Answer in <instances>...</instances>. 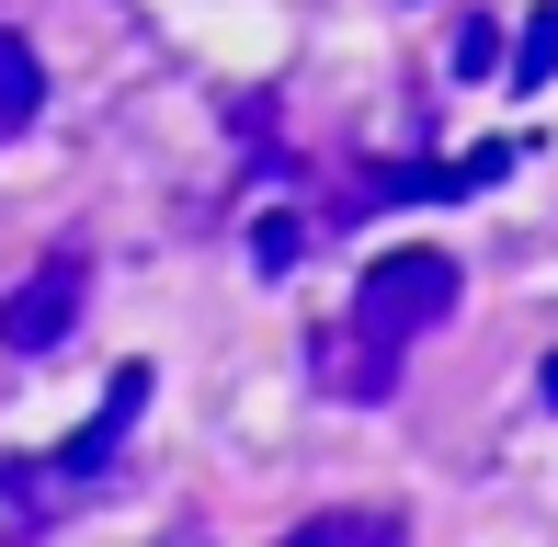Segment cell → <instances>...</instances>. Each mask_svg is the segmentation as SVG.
Here are the masks:
<instances>
[{
  "instance_id": "cell-6",
  "label": "cell",
  "mask_w": 558,
  "mask_h": 547,
  "mask_svg": "<svg viewBox=\"0 0 558 547\" xmlns=\"http://www.w3.org/2000/svg\"><path fill=\"white\" fill-rule=\"evenodd\" d=\"M286 547H399V513H319V525H296Z\"/></svg>"
},
{
  "instance_id": "cell-7",
  "label": "cell",
  "mask_w": 558,
  "mask_h": 547,
  "mask_svg": "<svg viewBox=\"0 0 558 547\" xmlns=\"http://www.w3.org/2000/svg\"><path fill=\"white\" fill-rule=\"evenodd\" d=\"M547 81H558V0L513 35V92H547Z\"/></svg>"
},
{
  "instance_id": "cell-3",
  "label": "cell",
  "mask_w": 558,
  "mask_h": 547,
  "mask_svg": "<svg viewBox=\"0 0 558 547\" xmlns=\"http://www.w3.org/2000/svg\"><path fill=\"white\" fill-rule=\"evenodd\" d=\"M81 285H92V274L58 252L35 285H12V296H0V342H12V354H46V342H69V319H81Z\"/></svg>"
},
{
  "instance_id": "cell-5",
  "label": "cell",
  "mask_w": 558,
  "mask_h": 547,
  "mask_svg": "<svg viewBox=\"0 0 558 547\" xmlns=\"http://www.w3.org/2000/svg\"><path fill=\"white\" fill-rule=\"evenodd\" d=\"M35 104H46L35 46H23V35H0V137H23V126H35Z\"/></svg>"
},
{
  "instance_id": "cell-10",
  "label": "cell",
  "mask_w": 558,
  "mask_h": 547,
  "mask_svg": "<svg viewBox=\"0 0 558 547\" xmlns=\"http://www.w3.org/2000/svg\"><path fill=\"white\" fill-rule=\"evenodd\" d=\"M536 400H547V411H558V354H547V365H536Z\"/></svg>"
},
{
  "instance_id": "cell-1",
  "label": "cell",
  "mask_w": 558,
  "mask_h": 547,
  "mask_svg": "<svg viewBox=\"0 0 558 547\" xmlns=\"http://www.w3.org/2000/svg\"><path fill=\"white\" fill-rule=\"evenodd\" d=\"M445 308H456V263L445 252H388L365 285H353V365H331V388L388 400V388H399V354H411Z\"/></svg>"
},
{
  "instance_id": "cell-8",
  "label": "cell",
  "mask_w": 558,
  "mask_h": 547,
  "mask_svg": "<svg viewBox=\"0 0 558 547\" xmlns=\"http://www.w3.org/2000/svg\"><path fill=\"white\" fill-rule=\"evenodd\" d=\"M296 252H308V217H286V206H274V217H251V263H263V274H286Z\"/></svg>"
},
{
  "instance_id": "cell-4",
  "label": "cell",
  "mask_w": 558,
  "mask_h": 547,
  "mask_svg": "<svg viewBox=\"0 0 558 547\" xmlns=\"http://www.w3.org/2000/svg\"><path fill=\"white\" fill-rule=\"evenodd\" d=\"M148 411V365H114V388H104V411L81 422V434L58 445V479H104L114 467V445H125V422Z\"/></svg>"
},
{
  "instance_id": "cell-2",
  "label": "cell",
  "mask_w": 558,
  "mask_h": 547,
  "mask_svg": "<svg viewBox=\"0 0 558 547\" xmlns=\"http://www.w3.org/2000/svg\"><path fill=\"white\" fill-rule=\"evenodd\" d=\"M501 171H513V137L468 148V160H376L365 171V206H468V194H490Z\"/></svg>"
},
{
  "instance_id": "cell-9",
  "label": "cell",
  "mask_w": 558,
  "mask_h": 547,
  "mask_svg": "<svg viewBox=\"0 0 558 547\" xmlns=\"http://www.w3.org/2000/svg\"><path fill=\"white\" fill-rule=\"evenodd\" d=\"M456 69H468V81H478V69H501V23H490V12L456 23Z\"/></svg>"
}]
</instances>
